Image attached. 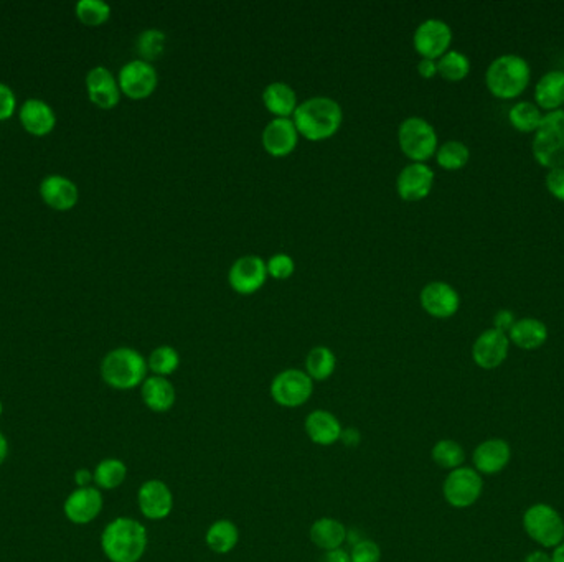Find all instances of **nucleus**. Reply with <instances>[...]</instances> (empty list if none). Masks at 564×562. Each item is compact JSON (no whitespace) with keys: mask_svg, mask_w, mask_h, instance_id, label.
I'll use <instances>...</instances> for the list:
<instances>
[{"mask_svg":"<svg viewBox=\"0 0 564 562\" xmlns=\"http://www.w3.org/2000/svg\"><path fill=\"white\" fill-rule=\"evenodd\" d=\"M510 345L507 333L487 329L472 345V360L482 369L499 368L509 357Z\"/></svg>","mask_w":564,"mask_h":562,"instance_id":"nucleus-13","label":"nucleus"},{"mask_svg":"<svg viewBox=\"0 0 564 562\" xmlns=\"http://www.w3.org/2000/svg\"><path fill=\"white\" fill-rule=\"evenodd\" d=\"M7 453H9V443H7L5 435L0 433V465L7 459Z\"/></svg>","mask_w":564,"mask_h":562,"instance_id":"nucleus-49","label":"nucleus"},{"mask_svg":"<svg viewBox=\"0 0 564 562\" xmlns=\"http://www.w3.org/2000/svg\"><path fill=\"white\" fill-rule=\"evenodd\" d=\"M435 186V172L427 164L411 162L397 176V192L405 202H421Z\"/></svg>","mask_w":564,"mask_h":562,"instance_id":"nucleus-17","label":"nucleus"},{"mask_svg":"<svg viewBox=\"0 0 564 562\" xmlns=\"http://www.w3.org/2000/svg\"><path fill=\"white\" fill-rule=\"evenodd\" d=\"M17 106V98L7 84L0 83V122L12 118Z\"/></svg>","mask_w":564,"mask_h":562,"instance_id":"nucleus-42","label":"nucleus"},{"mask_svg":"<svg viewBox=\"0 0 564 562\" xmlns=\"http://www.w3.org/2000/svg\"><path fill=\"white\" fill-rule=\"evenodd\" d=\"M337 368V357L329 347L319 345L307 353L304 371L312 381H327Z\"/></svg>","mask_w":564,"mask_h":562,"instance_id":"nucleus-30","label":"nucleus"},{"mask_svg":"<svg viewBox=\"0 0 564 562\" xmlns=\"http://www.w3.org/2000/svg\"><path fill=\"white\" fill-rule=\"evenodd\" d=\"M292 122L301 138L311 142L333 138L343 122L342 106L327 96H314L299 102Z\"/></svg>","mask_w":564,"mask_h":562,"instance_id":"nucleus-1","label":"nucleus"},{"mask_svg":"<svg viewBox=\"0 0 564 562\" xmlns=\"http://www.w3.org/2000/svg\"><path fill=\"white\" fill-rule=\"evenodd\" d=\"M205 543L216 554L232 553L240 543V529L232 519H216L205 533Z\"/></svg>","mask_w":564,"mask_h":562,"instance_id":"nucleus-29","label":"nucleus"},{"mask_svg":"<svg viewBox=\"0 0 564 562\" xmlns=\"http://www.w3.org/2000/svg\"><path fill=\"white\" fill-rule=\"evenodd\" d=\"M510 343L521 350H538L548 340V327L535 317H523L513 323L509 332Z\"/></svg>","mask_w":564,"mask_h":562,"instance_id":"nucleus-26","label":"nucleus"},{"mask_svg":"<svg viewBox=\"0 0 564 562\" xmlns=\"http://www.w3.org/2000/svg\"><path fill=\"white\" fill-rule=\"evenodd\" d=\"M269 393L281 407L297 409L307 405L314 395V381L304 369L287 368L272 378Z\"/></svg>","mask_w":564,"mask_h":562,"instance_id":"nucleus-8","label":"nucleus"},{"mask_svg":"<svg viewBox=\"0 0 564 562\" xmlns=\"http://www.w3.org/2000/svg\"><path fill=\"white\" fill-rule=\"evenodd\" d=\"M398 144L401 152L417 164H425L429 158L435 157L439 148L435 126L419 116L406 118L399 124Z\"/></svg>","mask_w":564,"mask_h":562,"instance_id":"nucleus-7","label":"nucleus"},{"mask_svg":"<svg viewBox=\"0 0 564 562\" xmlns=\"http://www.w3.org/2000/svg\"><path fill=\"white\" fill-rule=\"evenodd\" d=\"M268 281L266 261L254 254L241 256L228 271V284L236 294L253 295Z\"/></svg>","mask_w":564,"mask_h":562,"instance_id":"nucleus-12","label":"nucleus"},{"mask_svg":"<svg viewBox=\"0 0 564 562\" xmlns=\"http://www.w3.org/2000/svg\"><path fill=\"white\" fill-rule=\"evenodd\" d=\"M509 120L520 132H535L543 120V112L533 102L520 101L510 108Z\"/></svg>","mask_w":564,"mask_h":562,"instance_id":"nucleus-33","label":"nucleus"},{"mask_svg":"<svg viewBox=\"0 0 564 562\" xmlns=\"http://www.w3.org/2000/svg\"><path fill=\"white\" fill-rule=\"evenodd\" d=\"M128 477V467L119 459H104L96 465L93 479L102 490H114L124 483Z\"/></svg>","mask_w":564,"mask_h":562,"instance_id":"nucleus-32","label":"nucleus"},{"mask_svg":"<svg viewBox=\"0 0 564 562\" xmlns=\"http://www.w3.org/2000/svg\"><path fill=\"white\" fill-rule=\"evenodd\" d=\"M453 30L449 24L441 19H427L421 22L415 30L413 45L417 55L437 62L451 50Z\"/></svg>","mask_w":564,"mask_h":562,"instance_id":"nucleus-10","label":"nucleus"},{"mask_svg":"<svg viewBox=\"0 0 564 562\" xmlns=\"http://www.w3.org/2000/svg\"><path fill=\"white\" fill-rule=\"evenodd\" d=\"M517 322L515 314L511 310L507 309H502L499 310L495 317H493V329H497L500 332L507 333L509 335L510 329L513 327V323Z\"/></svg>","mask_w":564,"mask_h":562,"instance_id":"nucleus-43","label":"nucleus"},{"mask_svg":"<svg viewBox=\"0 0 564 562\" xmlns=\"http://www.w3.org/2000/svg\"><path fill=\"white\" fill-rule=\"evenodd\" d=\"M483 493V479L473 467L463 465L447 473L443 483V497L449 507L467 510L473 507Z\"/></svg>","mask_w":564,"mask_h":562,"instance_id":"nucleus-9","label":"nucleus"},{"mask_svg":"<svg viewBox=\"0 0 564 562\" xmlns=\"http://www.w3.org/2000/svg\"><path fill=\"white\" fill-rule=\"evenodd\" d=\"M167 45V35L158 28H148L136 40V50L142 62H156L164 55Z\"/></svg>","mask_w":564,"mask_h":562,"instance_id":"nucleus-37","label":"nucleus"},{"mask_svg":"<svg viewBox=\"0 0 564 562\" xmlns=\"http://www.w3.org/2000/svg\"><path fill=\"white\" fill-rule=\"evenodd\" d=\"M551 562H564V541L551 549Z\"/></svg>","mask_w":564,"mask_h":562,"instance_id":"nucleus-50","label":"nucleus"},{"mask_svg":"<svg viewBox=\"0 0 564 562\" xmlns=\"http://www.w3.org/2000/svg\"><path fill=\"white\" fill-rule=\"evenodd\" d=\"M471 71V60L463 52L449 50L445 55L437 60V73L445 78V81L457 83Z\"/></svg>","mask_w":564,"mask_h":562,"instance_id":"nucleus-36","label":"nucleus"},{"mask_svg":"<svg viewBox=\"0 0 564 562\" xmlns=\"http://www.w3.org/2000/svg\"><path fill=\"white\" fill-rule=\"evenodd\" d=\"M138 505L142 517L150 521H162L174 510V493L166 481L152 479L144 481L138 491Z\"/></svg>","mask_w":564,"mask_h":562,"instance_id":"nucleus-14","label":"nucleus"},{"mask_svg":"<svg viewBox=\"0 0 564 562\" xmlns=\"http://www.w3.org/2000/svg\"><path fill=\"white\" fill-rule=\"evenodd\" d=\"M533 157L546 168L564 167V110L548 112L533 136Z\"/></svg>","mask_w":564,"mask_h":562,"instance_id":"nucleus-5","label":"nucleus"},{"mask_svg":"<svg viewBox=\"0 0 564 562\" xmlns=\"http://www.w3.org/2000/svg\"><path fill=\"white\" fill-rule=\"evenodd\" d=\"M417 73L421 78L425 80H433L437 73V62L435 60H427V58H421L419 63H417Z\"/></svg>","mask_w":564,"mask_h":562,"instance_id":"nucleus-44","label":"nucleus"},{"mask_svg":"<svg viewBox=\"0 0 564 562\" xmlns=\"http://www.w3.org/2000/svg\"><path fill=\"white\" fill-rule=\"evenodd\" d=\"M74 480H76V485L80 487V489H84V487H91L90 483L94 481L93 473L90 471H86V469H80V471L74 473Z\"/></svg>","mask_w":564,"mask_h":562,"instance_id":"nucleus-47","label":"nucleus"},{"mask_svg":"<svg viewBox=\"0 0 564 562\" xmlns=\"http://www.w3.org/2000/svg\"><path fill=\"white\" fill-rule=\"evenodd\" d=\"M65 515L74 525H88L94 521L102 510L101 491L94 487L74 490L66 498Z\"/></svg>","mask_w":564,"mask_h":562,"instance_id":"nucleus-20","label":"nucleus"},{"mask_svg":"<svg viewBox=\"0 0 564 562\" xmlns=\"http://www.w3.org/2000/svg\"><path fill=\"white\" fill-rule=\"evenodd\" d=\"M2 411H4V407H2V401H0V415H2Z\"/></svg>","mask_w":564,"mask_h":562,"instance_id":"nucleus-51","label":"nucleus"},{"mask_svg":"<svg viewBox=\"0 0 564 562\" xmlns=\"http://www.w3.org/2000/svg\"><path fill=\"white\" fill-rule=\"evenodd\" d=\"M513 451L505 439L492 437L482 441L472 452V467L483 475H499L511 462Z\"/></svg>","mask_w":564,"mask_h":562,"instance_id":"nucleus-15","label":"nucleus"},{"mask_svg":"<svg viewBox=\"0 0 564 562\" xmlns=\"http://www.w3.org/2000/svg\"><path fill=\"white\" fill-rule=\"evenodd\" d=\"M309 538L320 551L327 553V551L342 548L345 541L349 539V529L342 521L335 518H319L311 526Z\"/></svg>","mask_w":564,"mask_h":562,"instance_id":"nucleus-25","label":"nucleus"},{"mask_svg":"<svg viewBox=\"0 0 564 562\" xmlns=\"http://www.w3.org/2000/svg\"><path fill=\"white\" fill-rule=\"evenodd\" d=\"M118 83L124 96L140 101L154 94L158 88V74L148 62L132 60L120 68Z\"/></svg>","mask_w":564,"mask_h":562,"instance_id":"nucleus-11","label":"nucleus"},{"mask_svg":"<svg viewBox=\"0 0 564 562\" xmlns=\"http://www.w3.org/2000/svg\"><path fill=\"white\" fill-rule=\"evenodd\" d=\"M19 118L24 129L35 138L48 136L55 129V111L48 102L42 100H28L24 102L20 108Z\"/></svg>","mask_w":564,"mask_h":562,"instance_id":"nucleus-23","label":"nucleus"},{"mask_svg":"<svg viewBox=\"0 0 564 562\" xmlns=\"http://www.w3.org/2000/svg\"><path fill=\"white\" fill-rule=\"evenodd\" d=\"M320 562H352V557H350L349 551L340 548V549H333V551L324 553V557L320 559Z\"/></svg>","mask_w":564,"mask_h":562,"instance_id":"nucleus-45","label":"nucleus"},{"mask_svg":"<svg viewBox=\"0 0 564 562\" xmlns=\"http://www.w3.org/2000/svg\"><path fill=\"white\" fill-rule=\"evenodd\" d=\"M523 562H551V554L546 549H535L525 556Z\"/></svg>","mask_w":564,"mask_h":562,"instance_id":"nucleus-48","label":"nucleus"},{"mask_svg":"<svg viewBox=\"0 0 564 562\" xmlns=\"http://www.w3.org/2000/svg\"><path fill=\"white\" fill-rule=\"evenodd\" d=\"M347 447H357L361 441V435L355 427H349V429H343L342 437H340Z\"/></svg>","mask_w":564,"mask_h":562,"instance_id":"nucleus-46","label":"nucleus"},{"mask_svg":"<svg viewBox=\"0 0 564 562\" xmlns=\"http://www.w3.org/2000/svg\"><path fill=\"white\" fill-rule=\"evenodd\" d=\"M299 132L292 119L287 118H274L269 120L263 129L261 142L263 148L272 157H287L296 150L299 144Z\"/></svg>","mask_w":564,"mask_h":562,"instance_id":"nucleus-18","label":"nucleus"},{"mask_svg":"<svg viewBox=\"0 0 564 562\" xmlns=\"http://www.w3.org/2000/svg\"><path fill=\"white\" fill-rule=\"evenodd\" d=\"M546 188L559 202H564V167L551 168L546 174Z\"/></svg>","mask_w":564,"mask_h":562,"instance_id":"nucleus-41","label":"nucleus"},{"mask_svg":"<svg viewBox=\"0 0 564 562\" xmlns=\"http://www.w3.org/2000/svg\"><path fill=\"white\" fill-rule=\"evenodd\" d=\"M180 367V355L170 345H160L148 355V368L154 376L167 378Z\"/></svg>","mask_w":564,"mask_h":562,"instance_id":"nucleus-35","label":"nucleus"},{"mask_svg":"<svg viewBox=\"0 0 564 562\" xmlns=\"http://www.w3.org/2000/svg\"><path fill=\"white\" fill-rule=\"evenodd\" d=\"M535 101L540 110L558 111L564 104V71L551 70L540 78L535 88Z\"/></svg>","mask_w":564,"mask_h":562,"instance_id":"nucleus-28","label":"nucleus"},{"mask_svg":"<svg viewBox=\"0 0 564 562\" xmlns=\"http://www.w3.org/2000/svg\"><path fill=\"white\" fill-rule=\"evenodd\" d=\"M86 91H88V98L100 110L116 108L119 104L120 94H122L118 80L104 66H96L88 71L86 74Z\"/></svg>","mask_w":564,"mask_h":562,"instance_id":"nucleus-19","label":"nucleus"},{"mask_svg":"<svg viewBox=\"0 0 564 562\" xmlns=\"http://www.w3.org/2000/svg\"><path fill=\"white\" fill-rule=\"evenodd\" d=\"M531 78V68L523 56L515 53L500 55L485 71L489 91L500 100H513L525 91Z\"/></svg>","mask_w":564,"mask_h":562,"instance_id":"nucleus-3","label":"nucleus"},{"mask_svg":"<svg viewBox=\"0 0 564 562\" xmlns=\"http://www.w3.org/2000/svg\"><path fill=\"white\" fill-rule=\"evenodd\" d=\"M263 104L274 118H287L291 119L296 112L299 101L292 86L282 81L269 83L263 91Z\"/></svg>","mask_w":564,"mask_h":562,"instance_id":"nucleus-27","label":"nucleus"},{"mask_svg":"<svg viewBox=\"0 0 564 562\" xmlns=\"http://www.w3.org/2000/svg\"><path fill=\"white\" fill-rule=\"evenodd\" d=\"M433 462L443 471H455L463 467L465 462V451L463 445L453 439H441L435 443L431 451Z\"/></svg>","mask_w":564,"mask_h":562,"instance_id":"nucleus-31","label":"nucleus"},{"mask_svg":"<svg viewBox=\"0 0 564 562\" xmlns=\"http://www.w3.org/2000/svg\"><path fill=\"white\" fill-rule=\"evenodd\" d=\"M528 538L543 549H553L564 541V519L555 507L535 503L528 507L521 518Z\"/></svg>","mask_w":564,"mask_h":562,"instance_id":"nucleus-6","label":"nucleus"},{"mask_svg":"<svg viewBox=\"0 0 564 562\" xmlns=\"http://www.w3.org/2000/svg\"><path fill=\"white\" fill-rule=\"evenodd\" d=\"M469 158L471 150L461 140H447L435 150V162L445 170H461Z\"/></svg>","mask_w":564,"mask_h":562,"instance_id":"nucleus-34","label":"nucleus"},{"mask_svg":"<svg viewBox=\"0 0 564 562\" xmlns=\"http://www.w3.org/2000/svg\"><path fill=\"white\" fill-rule=\"evenodd\" d=\"M140 396L152 413H168L177 403V389L174 383L162 376H148L140 386Z\"/></svg>","mask_w":564,"mask_h":562,"instance_id":"nucleus-24","label":"nucleus"},{"mask_svg":"<svg viewBox=\"0 0 564 562\" xmlns=\"http://www.w3.org/2000/svg\"><path fill=\"white\" fill-rule=\"evenodd\" d=\"M148 360L139 351L120 347L110 351L101 361V378L118 391H129L142 386L148 378Z\"/></svg>","mask_w":564,"mask_h":562,"instance_id":"nucleus-4","label":"nucleus"},{"mask_svg":"<svg viewBox=\"0 0 564 562\" xmlns=\"http://www.w3.org/2000/svg\"><path fill=\"white\" fill-rule=\"evenodd\" d=\"M40 196L50 208L56 212L72 210L78 203L80 192L78 186L66 176H48L40 184Z\"/></svg>","mask_w":564,"mask_h":562,"instance_id":"nucleus-22","label":"nucleus"},{"mask_svg":"<svg viewBox=\"0 0 564 562\" xmlns=\"http://www.w3.org/2000/svg\"><path fill=\"white\" fill-rule=\"evenodd\" d=\"M266 269L268 276L272 277L274 281H287L296 272V262L289 254L278 252L266 261Z\"/></svg>","mask_w":564,"mask_h":562,"instance_id":"nucleus-39","label":"nucleus"},{"mask_svg":"<svg viewBox=\"0 0 564 562\" xmlns=\"http://www.w3.org/2000/svg\"><path fill=\"white\" fill-rule=\"evenodd\" d=\"M304 429H306L307 437L315 445H322V447H330L333 443H339L343 433L339 417L325 409H315L307 415Z\"/></svg>","mask_w":564,"mask_h":562,"instance_id":"nucleus-21","label":"nucleus"},{"mask_svg":"<svg viewBox=\"0 0 564 562\" xmlns=\"http://www.w3.org/2000/svg\"><path fill=\"white\" fill-rule=\"evenodd\" d=\"M350 557H352V562H379L381 561V549L378 544L371 539H360L353 544Z\"/></svg>","mask_w":564,"mask_h":562,"instance_id":"nucleus-40","label":"nucleus"},{"mask_svg":"<svg viewBox=\"0 0 564 562\" xmlns=\"http://www.w3.org/2000/svg\"><path fill=\"white\" fill-rule=\"evenodd\" d=\"M148 544L146 526L134 518L112 519L101 535L102 553L111 562H139Z\"/></svg>","mask_w":564,"mask_h":562,"instance_id":"nucleus-2","label":"nucleus"},{"mask_svg":"<svg viewBox=\"0 0 564 562\" xmlns=\"http://www.w3.org/2000/svg\"><path fill=\"white\" fill-rule=\"evenodd\" d=\"M419 302L425 314L435 319H449L457 314L461 307V295L451 284L435 281L423 287L419 294Z\"/></svg>","mask_w":564,"mask_h":562,"instance_id":"nucleus-16","label":"nucleus"},{"mask_svg":"<svg viewBox=\"0 0 564 562\" xmlns=\"http://www.w3.org/2000/svg\"><path fill=\"white\" fill-rule=\"evenodd\" d=\"M74 12L78 20L88 27H100L111 17V7L102 0H80Z\"/></svg>","mask_w":564,"mask_h":562,"instance_id":"nucleus-38","label":"nucleus"}]
</instances>
